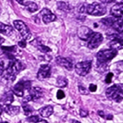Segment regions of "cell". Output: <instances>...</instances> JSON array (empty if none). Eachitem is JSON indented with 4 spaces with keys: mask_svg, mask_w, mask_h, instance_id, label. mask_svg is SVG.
<instances>
[{
    "mask_svg": "<svg viewBox=\"0 0 123 123\" xmlns=\"http://www.w3.org/2000/svg\"><path fill=\"white\" fill-rule=\"evenodd\" d=\"M23 69V64L16 59H12L6 68L4 73V78L8 80L13 81L17 74Z\"/></svg>",
    "mask_w": 123,
    "mask_h": 123,
    "instance_id": "obj_1",
    "label": "cell"
},
{
    "mask_svg": "<svg viewBox=\"0 0 123 123\" xmlns=\"http://www.w3.org/2000/svg\"><path fill=\"white\" fill-rule=\"evenodd\" d=\"M106 96L108 99L120 103L123 100V84H114L108 88L106 91Z\"/></svg>",
    "mask_w": 123,
    "mask_h": 123,
    "instance_id": "obj_2",
    "label": "cell"
},
{
    "mask_svg": "<svg viewBox=\"0 0 123 123\" xmlns=\"http://www.w3.org/2000/svg\"><path fill=\"white\" fill-rule=\"evenodd\" d=\"M117 54V50L112 49L100 50L97 53L96 56L97 58V64L98 65H102L107 63L115 58Z\"/></svg>",
    "mask_w": 123,
    "mask_h": 123,
    "instance_id": "obj_3",
    "label": "cell"
},
{
    "mask_svg": "<svg viewBox=\"0 0 123 123\" xmlns=\"http://www.w3.org/2000/svg\"><path fill=\"white\" fill-rule=\"evenodd\" d=\"M86 12L90 15L100 16L104 15L106 13V8L102 4L94 2L87 5Z\"/></svg>",
    "mask_w": 123,
    "mask_h": 123,
    "instance_id": "obj_4",
    "label": "cell"
},
{
    "mask_svg": "<svg viewBox=\"0 0 123 123\" xmlns=\"http://www.w3.org/2000/svg\"><path fill=\"white\" fill-rule=\"evenodd\" d=\"M31 88V83L29 80H21L17 83L13 88H12V92L16 96L18 97H22L24 96V91L27 90L28 91Z\"/></svg>",
    "mask_w": 123,
    "mask_h": 123,
    "instance_id": "obj_5",
    "label": "cell"
},
{
    "mask_svg": "<svg viewBox=\"0 0 123 123\" xmlns=\"http://www.w3.org/2000/svg\"><path fill=\"white\" fill-rule=\"evenodd\" d=\"M43 96V90L39 87L31 88L28 91V94L23 98V103H27L30 101L36 102Z\"/></svg>",
    "mask_w": 123,
    "mask_h": 123,
    "instance_id": "obj_6",
    "label": "cell"
},
{
    "mask_svg": "<svg viewBox=\"0 0 123 123\" xmlns=\"http://www.w3.org/2000/svg\"><path fill=\"white\" fill-rule=\"evenodd\" d=\"M14 27L17 30L20 32L21 36L24 40H29L31 37V33L29 30L28 27L26 26V24L23 21L20 20H14L13 22Z\"/></svg>",
    "mask_w": 123,
    "mask_h": 123,
    "instance_id": "obj_7",
    "label": "cell"
},
{
    "mask_svg": "<svg viewBox=\"0 0 123 123\" xmlns=\"http://www.w3.org/2000/svg\"><path fill=\"white\" fill-rule=\"evenodd\" d=\"M92 61H86L78 62L75 66V71L78 75L85 76L90 72L91 68Z\"/></svg>",
    "mask_w": 123,
    "mask_h": 123,
    "instance_id": "obj_8",
    "label": "cell"
},
{
    "mask_svg": "<svg viewBox=\"0 0 123 123\" xmlns=\"http://www.w3.org/2000/svg\"><path fill=\"white\" fill-rule=\"evenodd\" d=\"M103 40V37L100 32H93L90 39L88 40V48L94 49L98 48Z\"/></svg>",
    "mask_w": 123,
    "mask_h": 123,
    "instance_id": "obj_9",
    "label": "cell"
},
{
    "mask_svg": "<svg viewBox=\"0 0 123 123\" xmlns=\"http://www.w3.org/2000/svg\"><path fill=\"white\" fill-rule=\"evenodd\" d=\"M109 46L111 49L121 50L123 49V37L118 34H112L110 36Z\"/></svg>",
    "mask_w": 123,
    "mask_h": 123,
    "instance_id": "obj_10",
    "label": "cell"
},
{
    "mask_svg": "<svg viewBox=\"0 0 123 123\" xmlns=\"http://www.w3.org/2000/svg\"><path fill=\"white\" fill-rule=\"evenodd\" d=\"M51 74V67L49 64L41 65L37 73V79L42 80L49 78Z\"/></svg>",
    "mask_w": 123,
    "mask_h": 123,
    "instance_id": "obj_11",
    "label": "cell"
},
{
    "mask_svg": "<svg viewBox=\"0 0 123 123\" xmlns=\"http://www.w3.org/2000/svg\"><path fill=\"white\" fill-rule=\"evenodd\" d=\"M93 32V31L90 28L85 26H81L78 30V36L80 39L84 41H88Z\"/></svg>",
    "mask_w": 123,
    "mask_h": 123,
    "instance_id": "obj_12",
    "label": "cell"
},
{
    "mask_svg": "<svg viewBox=\"0 0 123 123\" xmlns=\"http://www.w3.org/2000/svg\"><path fill=\"white\" fill-rule=\"evenodd\" d=\"M40 14H41V16H42L43 22L46 24L55 21V19H56V16L53 14L51 11L48 8H43L40 12Z\"/></svg>",
    "mask_w": 123,
    "mask_h": 123,
    "instance_id": "obj_13",
    "label": "cell"
},
{
    "mask_svg": "<svg viewBox=\"0 0 123 123\" xmlns=\"http://www.w3.org/2000/svg\"><path fill=\"white\" fill-rule=\"evenodd\" d=\"M56 62L59 66L64 67L68 70H72L73 68L72 61L68 58H64L59 56L56 58Z\"/></svg>",
    "mask_w": 123,
    "mask_h": 123,
    "instance_id": "obj_14",
    "label": "cell"
},
{
    "mask_svg": "<svg viewBox=\"0 0 123 123\" xmlns=\"http://www.w3.org/2000/svg\"><path fill=\"white\" fill-rule=\"evenodd\" d=\"M111 14L115 18H123V4L114 5L111 9Z\"/></svg>",
    "mask_w": 123,
    "mask_h": 123,
    "instance_id": "obj_15",
    "label": "cell"
},
{
    "mask_svg": "<svg viewBox=\"0 0 123 123\" xmlns=\"http://www.w3.org/2000/svg\"><path fill=\"white\" fill-rule=\"evenodd\" d=\"M4 110L6 112V114L13 117L19 114L20 108L18 106H12L11 105H8L4 106Z\"/></svg>",
    "mask_w": 123,
    "mask_h": 123,
    "instance_id": "obj_16",
    "label": "cell"
},
{
    "mask_svg": "<svg viewBox=\"0 0 123 123\" xmlns=\"http://www.w3.org/2000/svg\"><path fill=\"white\" fill-rule=\"evenodd\" d=\"M38 112L43 117L48 118L50 115H52L53 112H54V108L52 106L48 105L40 108L38 110Z\"/></svg>",
    "mask_w": 123,
    "mask_h": 123,
    "instance_id": "obj_17",
    "label": "cell"
},
{
    "mask_svg": "<svg viewBox=\"0 0 123 123\" xmlns=\"http://www.w3.org/2000/svg\"><path fill=\"white\" fill-rule=\"evenodd\" d=\"M13 31V28L12 26L0 22V33L5 36H10Z\"/></svg>",
    "mask_w": 123,
    "mask_h": 123,
    "instance_id": "obj_18",
    "label": "cell"
},
{
    "mask_svg": "<svg viewBox=\"0 0 123 123\" xmlns=\"http://www.w3.org/2000/svg\"><path fill=\"white\" fill-rule=\"evenodd\" d=\"M112 27L119 33H123V18H116Z\"/></svg>",
    "mask_w": 123,
    "mask_h": 123,
    "instance_id": "obj_19",
    "label": "cell"
},
{
    "mask_svg": "<svg viewBox=\"0 0 123 123\" xmlns=\"http://www.w3.org/2000/svg\"><path fill=\"white\" fill-rule=\"evenodd\" d=\"M1 101L4 104V105H8L12 104L14 101L13 92H6L1 98Z\"/></svg>",
    "mask_w": 123,
    "mask_h": 123,
    "instance_id": "obj_20",
    "label": "cell"
},
{
    "mask_svg": "<svg viewBox=\"0 0 123 123\" xmlns=\"http://www.w3.org/2000/svg\"><path fill=\"white\" fill-rule=\"evenodd\" d=\"M24 5L25 6L27 10H28L30 12H31V13H34V12H36L38 8L37 4L32 2V1H28V2H25V3H24Z\"/></svg>",
    "mask_w": 123,
    "mask_h": 123,
    "instance_id": "obj_21",
    "label": "cell"
},
{
    "mask_svg": "<svg viewBox=\"0 0 123 123\" xmlns=\"http://www.w3.org/2000/svg\"><path fill=\"white\" fill-rule=\"evenodd\" d=\"M56 5H57L58 8L60 10L63 11V12H67L71 10L70 7L67 2H63V1H59L57 2Z\"/></svg>",
    "mask_w": 123,
    "mask_h": 123,
    "instance_id": "obj_22",
    "label": "cell"
},
{
    "mask_svg": "<svg viewBox=\"0 0 123 123\" xmlns=\"http://www.w3.org/2000/svg\"><path fill=\"white\" fill-rule=\"evenodd\" d=\"M68 84V80L65 77L59 76L56 79V85L60 88L66 87Z\"/></svg>",
    "mask_w": 123,
    "mask_h": 123,
    "instance_id": "obj_23",
    "label": "cell"
},
{
    "mask_svg": "<svg viewBox=\"0 0 123 123\" xmlns=\"http://www.w3.org/2000/svg\"><path fill=\"white\" fill-rule=\"evenodd\" d=\"M33 44L34 45H35L37 47L38 50H39L40 51L43 53H48L52 51L50 48H49V47L46 46L44 45V44H41V43H39L38 42H37L36 43H33Z\"/></svg>",
    "mask_w": 123,
    "mask_h": 123,
    "instance_id": "obj_24",
    "label": "cell"
},
{
    "mask_svg": "<svg viewBox=\"0 0 123 123\" xmlns=\"http://www.w3.org/2000/svg\"><path fill=\"white\" fill-rule=\"evenodd\" d=\"M115 19H116V18H114V17H108V18H105L102 19L101 22H102L104 25H105L106 26H111L112 27V25L114 24Z\"/></svg>",
    "mask_w": 123,
    "mask_h": 123,
    "instance_id": "obj_25",
    "label": "cell"
},
{
    "mask_svg": "<svg viewBox=\"0 0 123 123\" xmlns=\"http://www.w3.org/2000/svg\"><path fill=\"white\" fill-rule=\"evenodd\" d=\"M23 109H24V114L26 116H30L31 114L33 112L34 109L30 105H28L27 103H24L22 106Z\"/></svg>",
    "mask_w": 123,
    "mask_h": 123,
    "instance_id": "obj_26",
    "label": "cell"
},
{
    "mask_svg": "<svg viewBox=\"0 0 123 123\" xmlns=\"http://www.w3.org/2000/svg\"><path fill=\"white\" fill-rule=\"evenodd\" d=\"M41 119L37 115H33V116H29L28 117L26 118V121H28L30 123H37Z\"/></svg>",
    "mask_w": 123,
    "mask_h": 123,
    "instance_id": "obj_27",
    "label": "cell"
},
{
    "mask_svg": "<svg viewBox=\"0 0 123 123\" xmlns=\"http://www.w3.org/2000/svg\"><path fill=\"white\" fill-rule=\"evenodd\" d=\"M1 49L4 50H6V51L8 52H15L16 51L17 47L16 46H2L1 47Z\"/></svg>",
    "mask_w": 123,
    "mask_h": 123,
    "instance_id": "obj_28",
    "label": "cell"
},
{
    "mask_svg": "<svg viewBox=\"0 0 123 123\" xmlns=\"http://www.w3.org/2000/svg\"><path fill=\"white\" fill-rule=\"evenodd\" d=\"M79 91L81 94L83 95H88L89 94L88 91L86 90V88L83 86L82 85H79Z\"/></svg>",
    "mask_w": 123,
    "mask_h": 123,
    "instance_id": "obj_29",
    "label": "cell"
},
{
    "mask_svg": "<svg viewBox=\"0 0 123 123\" xmlns=\"http://www.w3.org/2000/svg\"><path fill=\"white\" fill-rule=\"evenodd\" d=\"M113 76H114V74L111 72L108 73V74L106 75V77L105 79V82L107 84H111L112 82V79Z\"/></svg>",
    "mask_w": 123,
    "mask_h": 123,
    "instance_id": "obj_30",
    "label": "cell"
},
{
    "mask_svg": "<svg viewBox=\"0 0 123 123\" xmlns=\"http://www.w3.org/2000/svg\"><path fill=\"white\" fill-rule=\"evenodd\" d=\"M56 97H57L58 99L61 100L62 99L65 97V94L64 92L63 91L61 90H59L58 91H57V93H56Z\"/></svg>",
    "mask_w": 123,
    "mask_h": 123,
    "instance_id": "obj_31",
    "label": "cell"
},
{
    "mask_svg": "<svg viewBox=\"0 0 123 123\" xmlns=\"http://www.w3.org/2000/svg\"><path fill=\"white\" fill-rule=\"evenodd\" d=\"M4 72V62L2 60L0 59V75L2 74Z\"/></svg>",
    "mask_w": 123,
    "mask_h": 123,
    "instance_id": "obj_32",
    "label": "cell"
},
{
    "mask_svg": "<svg viewBox=\"0 0 123 123\" xmlns=\"http://www.w3.org/2000/svg\"><path fill=\"white\" fill-rule=\"evenodd\" d=\"M18 45L22 48H25L26 46V40L24 39H23L22 40L20 41V42H18Z\"/></svg>",
    "mask_w": 123,
    "mask_h": 123,
    "instance_id": "obj_33",
    "label": "cell"
},
{
    "mask_svg": "<svg viewBox=\"0 0 123 123\" xmlns=\"http://www.w3.org/2000/svg\"><path fill=\"white\" fill-rule=\"evenodd\" d=\"M97 85H94V84H90V86H89V90L91 92H95L97 90Z\"/></svg>",
    "mask_w": 123,
    "mask_h": 123,
    "instance_id": "obj_34",
    "label": "cell"
},
{
    "mask_svg": "<svg viewBox=\"0 0 123 123\" xmlns=\"http://www.w3.org/2000/svg\"><path fill=\"white\" fill-rule=\"evenodd\" d=\"M88 115V112L86 111H84L83 109H80V115L82 117H86Z\"/></svg>",
    "mask_w": 123,
    "mask_h": 123,
    "instance_id": "obj_35",
    "label": "cell"
},
{
    "mask_svg": "<svg viewBox=\"0 0 123 123\" xmlns=\"http://www.w3.org/2000/svg\"><path fill=\"white\" fill-rule=\"evenodd\" d=\"M98 114L99 115V116L103 118H105V115L104 112L102 111H98Z\"/></svg>",
    "mask_w": 123,
    "mask_h": 123,
    "instance_id": "obj_36",
    "label": "cell"
},
{
    "mask_svg": "<svg viewBox=\"0 0 123 123\" xmlns=\"http://www.w3.org/2000/svg\"><path fill=\"white\" fill-rule=\"evenodd\" d=\"M100 1L104 3H112V2H114L115 0H100Z\"/></svg>",
    "mask_w": 123,
    "mask_h": 123,
    "instance_id": "obj_37",
    "label": "cell"
},
{
    "mask_svg": "<svg viewBox=\"0 0 123 123\" xmlns=\"http://www.w3.org/2000/svg\"><path fill=\"white\" fill-rule=\"evenodd\" d=\"M114 2L118 4H123V0H115Z\"/></svg>",
    "mask_w": 123,
    "mask_h": 123,
    "instance_id": "obj_38",
    "label": "cell"
},
{
    "mask_svg": "<svg viewBox=\"0 0 123 123\" xmlns=\"http://www.w3.org/2000/svg\"><path fill=\"white\" fill-rule=\"evenodd\" d=\"M106 118L108 120H112L113 119V116L112 115H108V116L106 117Z\"/></svg>",
    "mask_w": 123,
    "mask_h": 123,
    "instance_id": "obj_39",
    "label": "cell"
},
{
    "mask_svg": "<svg viewBox=\"0 0 123 123\" xmlns=\"http://www.w3.org/2000/svg\"><path fill=\"white\" fill-rule=\"evenodd\" d=\"M4 42H5L4 38H3L2 37H1V36H0V45H1V44H2Z\"/></svg>",
    "mask_w": 123,
    "mask_h": 123,
    "instance_id": "obj_40",
    "label": "cell"
},
{
    "mask_svg": "<svg viewBox=\"0 0 123 123\" xmlns=\"http://www.w3.org/2000/svg\"><path fill=\"white\" fill-rule=\"evenodd\" d=\"M37 123H48L47 122L46 120H42V119H41V120H40V121Z\"/></svg>",
    "mask_w": 123,
    "mask_h": 123,
    "instance_id": "obj_41",
    "label": "cell"
},
{
    "mask_svg": "<svg viewBox=\"0 0 123 123\" xmlns=\"http://www.w3.org/2000/svg\"><path fill=\"white\" fill-rule=\"evenodd\" d=\"M16 1L18 2H19V4H24V0H16Z\"/></svg>",
    "mask_w": 123,
    "mask_h": 123,
    "instance_id": "obj_42",
    "label": "cell"
},
{
    "mask_svg": "<svg viewBox=\"0 0 123 123\" xmlns=\"http://www.w3.org/2000/svg\"><path fill=\"white\" fill-rule=\"evenodd\" d=\"M2 111H3V108H2V106L0 105V115H1V114H2Z\"/></svg>",
    "mask_w": 123,
    "mask_h": 123,
    "instance_id": "obj_43",
    "label": "cell"
},
{
    "mask_svg": "<svg viewBox=\"0 0 123 123\" xmlns=\"http://www.w3.org/2000/svg\"><path fill=\"white\" fill-rule=\"evenodd\" d=\"M72 123H80L79 121H77V120H73V121H72Z\"/></svg>",
    "mask_w": 123,
    "mask_h": 123,
    "instance_id": "obj_44",
    "label": "cell"
},
{
    "mask_svg": "<svg viewBox=\"0 0 123 123\" xmlns=\"http://www.w3.org/2000/svg\"><path fill=\"white\" fill-rule=\"evenodd\" d=\"M0 123H3V121H2V118H1V117H0Z\"/></svg>",
    "mask_w": 123,
    "mask_h": 123,
    "instance_id": "obj_45",
    "label": "cell"
},
{
    "mask_svg": "<svg viewBox=\"0 0 123 123\" xmlns=\"http://www.w3.org/2000/svg\"><path fill=\"white\" fill-rule=\"evenodd\" d=\"M3 123H9L7 122V121H4V122H3Z\"/></svg>",
    "mask_w": 123,
    "mask_h": 123,
    "instance_id": "obj_46",
    "label": "cell"
}]
</instances>
